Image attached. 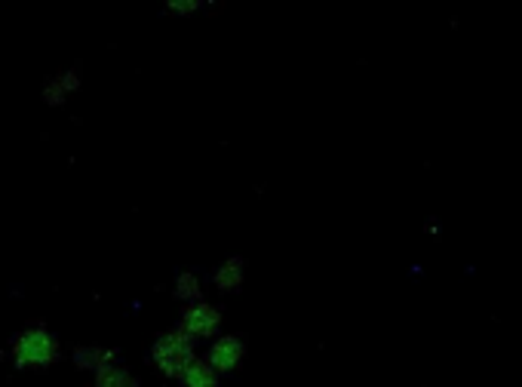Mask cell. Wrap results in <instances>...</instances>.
Wrapping results in <instances>:
<instances>
[{
    "instance_id": "cell-1",
    "label": "cell",
    "mask_w": 522,
    "mask_h": 387,
    "mask_svg": "<svg viewBox=\"0 0 522 387\" xmlns=\"http://www.w3.org/2000/svg\"><path fill=\"white\" fill-rule=\"evenodd\" d=\"M151 360L166 378H182V372L197 360L194 357V338H188L182 329L160 335L151 348Z\"/></svg>"
},
{
    "instance_id": "cell-2",
    "label": "cell",
    "mask_w": 522,
    "mask_h": 387,
    "mask_svg": "<svg viewBox=\"0 0 522 387\" xmlns=\"http://www.w3.org/2000/svg\"><path fill=\"white\" fill-rule=\"evenodd\" d=\"M59 357V344L47 329H25L16 344H13V363L16 369H40V366H50Z\"/></svg>"
},
{
    "instance_id": "cell-3",
    "label": "cell",
    "mask_w": 522,
    "mask_h": 387,
    "mask_svg": "<svg viewBox=\"0 0 522 387\" xmlns=\"http://www.w3.org/2000/svg\"><path fill=\"white\" fill-rule=\"evenodd\" d=\"M188 338H212V335H219L222 329V311L219 308H212L206 305V301H197V305H191L182 317V326H179Z\"/></svg>"
},
{
    "instance_id": "cell-4",
    "label": "cell",
    "mask_w": 522,
    "mask_h": 387,
    "mask_svg": "<svg viewBox=\"0 0 522 387\" xmlns=\"http://www.w3.org/2000/svg\"><path fill=\"white\" fill-rule=\"evenodd\" d=\"M243 341L237 338V335H219L212 341V348H209V354H206V363L215 369V372H234L240 363H243Z\"/></svg>"
},
{
    "instance_id": "cell-5",
    "label": "cell",
    "mask_w": 522,
    "mask_h": 387,
    "mask_svg": "<svg viewBox=\"0 0 522 387\" xmlns=\"http://www.w3.org/2000/svg\"><path fill=\"white\" fill-rule=\"evenodd\" d=\"M77 86H80L77 71H62L47 86H43V99H47L50 105H62L71 93H77Z\"/></svg>"
},
{
    "instance_id": "cell-6",
    "label": "cell",
    "mask_w": 522,
    "mask_h": 387,
    "mask_svg": "<svg viewBox=\"0 0 522 387\" xmlns=\"http://www.w3.org/2000/svg\"><path fill=\"white\" fill-rule=\"evenodd\" d=\"M182 387H219V372H215L206 360H194L182 372Z\"/></svg>"
},
{
    "instance_id": "cell-7",
    "label": "cell",
    "mask_w": 522,
    "mask_h": 387,
    "mask_svg": "<svg viewBox=\"0 0 522 387\" xmlns=\"http://www.w3.org/2000/svg\"><path fill=\"white\" fill-rule=\"evenodd\" d=\"M243 277H246L243 258H228V262H222L219 271H215V286H219L222 292H234L243 286Z\"/></svg>"
},
{
    "instance_id": "cell-8",
    "label": "cell",
    "mask_w": 522,
    "mask_h": 387,
    "mask_svg": "<svg viewBox=\"0 0 522 387\" xmlns=\"http://www.w3.org/2000/svg\"><path fill=\"white\" fill-rule=\"evenodd\" d=\"M96 387H139V381H136L133 372H126L123 366L108 363L96 372Z\"/></svg>"
},
{
    "instance_id": "cell-9",
    "label": "cell",
    "mask_w": 522,
    "mask_h": 387,
    "mask_svg": "<svg viewBox=\"0 0 522 387\" xmlns=\"http://www.w3.org/2000/svg\"><path fill=\"white\" fill-rule=\"evenodd\" d=\"M74 363H77L80 369H93V372H99L102 366L114 363V351H102V348H80V351H74Z\"/></svg>"
},
{
    "instance_id": "cell-10",
    "label": "cell",
    "mask_w": 522,
    "mask_h": 387,
    "mask_svg": "<svg viewBox=\"0 0 522 387\" xmlns=\"http://www.w3.org/2000/svg\"><path fill=\"white\" fill-rule=\"evenodd\" d=\"M176 298L188 301V305H197V301H203L200 277H197V274H179V277H176Z\"/></svg>"
},
{
    "instance_id": "cell-11",
    "label": "cell",
    "mask_w": 522,
    "mask_h": 387,
    "mask_svg": "<svg viewBox=\"0 0 522 387\" xmlns=\"http://www.w3.org/2000/svg\"><path fill=\"white\" fill-rule=\"evenodd\" d=\"M166 10L176 13V16H191V13L200 10V0H169Z\"/></svg>"
}]
</instances>
